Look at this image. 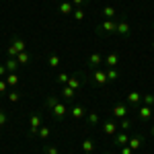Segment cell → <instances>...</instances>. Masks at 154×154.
<instances>
[{"instance_id":"obj_7","label":"cell","mask_w":154,"mask_h":154,"mask_svg":"<svg viewBox=\"0 0 154 154\" xmlns=\"http://www.w3.org/2000/svg\"><path fill=\"white\" fill-rule=\"evenodd\" d=\"M68 111H70L72 119H76V121H78V119H82V117H86V113H88V111H86L82 105H72Z\"/></svg>"},{"instance_id":"obj_34","label":"cell","mask_w":154,"mask_h":154,"mask_svg":"<svg viewBox=\"0 0 154 154\" xmlns=\"http://www.w3.org/2000/svg\"><path fill=\"white\" fill-rule=\"evenodd\" d=\"M6 121H8L6 113H4V111H0V128H4V125H6Z\"/></svg>"},{"instance_id":"obj_2","label":"cell","mask_w":154,"mask_h":154,"mask_svg":"<svg viewBox=\"0 0 154 154\" xmlns=\"http://www.w3.org/2000/svg\"><path fill=\"white\" fill-rule=\"evenodd\" d=\"M49 111H51V115H54V117L58 119V121H62V119L66 117V113H68V107L64 105V103H56V105H51L49 107Z\"/></svg>"},{"instance_id":"obj_12","label":"cell","mask_w":154,"mask_h":154,"mask_svg":"<svg viewBox=\"0 0 154 154\" xmlns=\"http://www.w3.org/2000/svg\"><path fill=\"white\" fill-rule=\"evenodd\" d=\"M105 64L109 66V68H115V66L119 64V54L117 51H111V54L105 58Z\"/></svg>"},{"instance_id":"obj_24","label":"cell","mask_w":154,"mask_h":154,"mask_svg":"<svg viewBox=\"0 0 154 154\" xmlns=\"http://www.w3.org/2000/svg\"><path fill=\"white\" fill-rule=\"evenodd\" d=\"M48 64H49V68H58L60 66V58L56 56V54H49L48 56Z\"/></svg>"},{"instance_id":"obj_29","label":"cell","mask_w":154,"mask_h":154,"mask_svg":"<svg viewBox=\"0 0 154 154\" xmlns=\"http://www.w3.org/2000/svg\"><path fill=\"white\" fill-rule=\"evenodd\" d=\"M72 14H74V19H76V21H82V19H84V8H82V6H78V8H74Z\"/></svg>"},{"instance_id":"obj_8","label":"cell","mask_w":154,"mask_h":154,"mask_svg":"<svg viewBox=\"0 0 154 154\" xmlns=\"http://www.w3.org/2000/svg\"><path fill=\"white\" fill-rule=\"evenodd\" d=\"M138 117H140V121H144V123H148L150 121V117H152V107L144 105L138 109Z\"/></svg>"},{"instance_id":"obj_36","label":"cell","mask_w":154,"mask_h":154,"mask_svg":"<svg viewBox=\"0 0 154 154\" xmlns=\"http://www.w3.org/2000/svg\"><path fill=\"white\" fill-rule=\"evenodd\" d=\"M121 154H134V150L130 146H121Z\"/></svg>"},{"instance_id":"obj_9","label":"cell","mask_w":154,"mask_h":154,"mask_svg":"<svg viewBox=\"0 0 154 154\" xmlns=\"http://www.w3.org/2000/svg\"><path fill=\"white\" fill-rule=\"evenodd\" d=\"M115 33H119V35H123V37H128L130 35V23L121 17V19H117V31Z\"/></svg>"},{"instance_id":"obj_15","label":"cell","mask_w":154,"mask_h":154,"mask_svg":"<svg viewBox=\"0 0 154 154\" xmlns=\"http://www.w3.org/2000/svg\"><path fill=\"white\" fill-rule=\"evenodd\" d=\"M60 93H62V97H64V99H68V101H70V99H74V97H76V91H74V88H70V86H68V84H64V86H62V91H60Z\"/></svg>"},{"instance_id":"obj_21","label":"cell","mask_w":154,"mask_h":154,"mask_svg":"<svg viewBox=\"0 0 154 154\" xmlns=\"http://www.w3.org/2000/svg\"><path fill=\"white\" fill-rule=\"evenodd\" d=\"M86 121H88L91 125H99V113H95V111H88V113H86Z\"/></svg>"},{"instance_id":"obj_5","label":"cell","mask_w":154,"mask_h":154,"mask_svg":"<svg viewBox=\"0 0 154 154\" xmlns=\"http://www.w3.org/2000/svg\"><path fill=\"white\" fill-rule=\"evenodd\" d=\"M101 62H105V58H103L99 51L91 54V56H88V70H97V68L101 66Z\"/></svg>"},{"instance_id":"obj_20","label":"cell","mask_w":154,"mask_h":154,"mask_svg":"<svg viewBox=\"0 0 154 154\" xmlns=\"http://www.w3.org/2000/svg\"><path fill=\"white\" fill-rule=\"evenodd\" d=\"M49 134H51V131H49V128H43V125H41V128H39V131H37V138L45 142V140H49Z\"/></svg>"},{"instance_id":"obj_39","label":"cell","mask_w":154,"mask_h":154,"mask_svg":"<svg viewBox=\"0 0 154 154\" xmlns=\"http://www.w3.org/2000/svg\"><path fill=\"white\" fill-rule=\"evenodd\" d=\"M150 134H152V136H154V125H152V130H150Z\"/></svg>"},{"instance_id":"obj_31","label":"cell","mask_w":154,"mask_h":154,"mask_svg":"<svg viewBox=\"0 0 154 154\" xmlns=\"http://www.w3.org/2000/svg\"><path fill=\"white\" fill-rule=\"evenodd\" d=\"M43 154H60V150L56 148V146H49V144H45V146H43Z\"/></svg>"},{"instance_id":"obj_3","label":"cell","mask_w":154,"mask_h":154,"mask_svg":"<svg viewBox=\"0 0 154 154\" xmlns=\"http://www.w3.org/2000/svg\"><path fill=\"white\" fill-rule=\"evenodd\" d=\"M39 128H41V113H31V117H29V134L37 136Z\"/></svg>"},{"instance_id":"obj_16","label":"cell","mask_w":154,"mask_h":154,"mask_svg":"<svg viewBox=\"0 0 154 154\" xmlns=\"http://www.w3.org/2000/svg\"><path fill=\"white\" fill-rule=\"evenodd\" d=\"M142 144H144V138H142V136H136V138H130L128 146H130L131 150H138V148H140Z\"/></svg>"},{"instance_id":"obj_26","label":"cell","mask_w":154,"mask_h":154,"mask_svg":"<svg viewBox=\"0 0 154 154\" xmlns=\"http://www.w3.org/2000/svg\"><path fill=\"white\" fill-rule=\"evenodd\" d=\"M131 128V119L130 117H123V119H119V130H130Z\"/></svg>"},{"instance_id":"obj_23","label":"cell","mask_w":154,"mask_h":154,"mask_svg":"<svg viewBox=\"0 0 154 154\" xmlns=\"http://www.w3.org/2000/svg\"><path fill=\"white\" fill-rule=\"evenodd\" d=\"M60 12H62V14H70V12H74L72 2H62V4H60Z\"/></svg>"},{"instance_id":"obj_33","label":"cell","mask_w":154,"mask_h":154,"mask_svg":"<svg viewBox=\"0 0 154 154\" xmlns=\"http://www.w3.org/2000/svg\"><path fill=\"white\" fill-rule=\"evenodd\" d=\"M144 105L152 107L154 105V95H144Z\"/></svg>"},{"instance_id":"obj_19","label":"cell","mask_w":154,"mask_h":154,"mask_svg":"<svg viewBox=\"0 0 154 154\" xmlns=\"http://www.w3.org/2000/svg\"><path fill=\"white\" fill-rule=\"evenodd\" d=\"M6 84H8V86H17V84H19V74H17V72H8V74H6Z\"/></svg>"},{"instance_id":"obj_27","label":"cell","mask_w":154,"mask_h":154,"mask_svg":"<svg viewBox=\"0 0 154 154\" xmlns=\"http://www.w3.org/2000/svg\"><path fill=\"white\" fill-rule=\"evenodd\" d=\"M82 150H84L86 154L93 152V150H95V144H93V140H84V142H82Z\"/></svg>"},{"instance_id":"obj_40","label":"cell","mask_w":154,"mask_h":154,"mask_svg":"<svg viewBox=\"0 0 154 154\" xmlns=\"http://www.w3.org/2000/svg\"><path fill=\"white\" fill-rule=\"evenodd\" d=\"M109 154H113V152H109Z\"/></svg>"},{"instance_id":"obj_37","label":"cell","mask_w":154,"mask_h":154,"mask_svg":"<svg viewBox=\"0 0 154 154\" xmlns=\"http://www.w3.org/2000/svg\"><path fill=\"white\" fill-rule=\"evenodd\" d=\"M72 4H76V6H82L84 2H88V0H70Z\"/></svg>"},{"instance_id":"obj_35","label":"cell","mask_w":154,"mask_h":154,"mask_svg":"<svg viewBox=\"0 0 154 154\" xmlns=\"http://www.w3.org/2000/svg\"><path fill=\"white\" fill-rule=\"evenodd\" d=\"M6 88H8V84H6V80H0V97L6 93Z\"/></svg>"},{"instance_id":"obj_11","label":"cell","mask_w":154,"mask_h":154,"mask_svg":"<svg viewBox=\"0 0 154 154\" xmlns=\"http://www.w3.org/2000/svg\"><path fill=\"white\" fill-rule=\"evenodd\" d=\"M117 123H115V121H113V119H109V121H105V125H103V131H105L107 136H113V134H115V131H117Z\"/></svg>"},{"instance_id":"obj_17","label":"cell","mask_w":154,"mask_h":154,"mask_svg":"<svg viewBox=\"0 0 154 154\" xmlns=\"http://www.w3.org/2000/svg\"><path fill=\"white\" fill-rule=\"evenodd\" d=\"M4 66H6V70H8V72H17V68H19L21 64H19V60H17V58H8Z\"/></svg>"},{"instance_id":"obj_6","label":"cell","mask_w":154,"mask_h":154,"mask_svg":"<svg viewBox=\"0 0 154 154\" xmlns=\"http://www.w3.org/2000/svg\"><path fill=\"white\" fill-rule=\"evenodd\" d=\"M128 107L123 105V103H117V105L113 107V111H111V115H113V119H123V117H128Z\"/></svg>"},{"instance_id":"obj_30","label":"cell","mask_w":154,"mask_h":154,"mask_svg":"<svg viewBox=\"0 0 154 154\" xmlns=\"http://www.w3.org/2000/svg\"><path fill=\"white\" fill-rule=\"evenodd\" d=\"M56 80H58V84H68L70 76H68L66 72H62V74H58V76H56Z\"/></svg>"},{"instance_id":"obj_22","label":"cell","mask_w":154,"mask_h":154,"mask_svg":"<svg viewBox=\"0 0 154 154\" xmlns=\"http://www.w3.org/2000/svg\"><path fill=\"white\" fill-rule=\"evenodd\" d=\"M107 78H109V82H115L119 78V70L117 68H109V70H107Z\"/></svg>"},{"instance_id":"obj_28","label":"cell","mask_w":154,"mask_h":154,"mask_svg":"<svg viewBox=\"0 0 154 154\" xmlns=\"http://www.w3.org/2000/svg\"><path fill=\"white\" fill-rule=\"evenodd\" d=\"M103 14H105L107 19H113V17L117 14V11H115L113 6H105V8H103Z\"/></svg>"},{"instance_id":"obj_10","label":"cell","mask_w":154,"mask_h":154,"mask_svg":"<svg viewBox=\"0 0 154 154\" xmlns=\"http://www.w3.org/2000/svg\"><path fill=\"white\" fill-rule=\"evenodd\" d=\"M11 48L14 49L17 54H21V51H25V48H27V45H25V41L21 39V37H12V41H11Z\"/></svg>"},{"instance_id":"obj_1","label":"cell","mask_w":154,"mask_h":154,"mask_svg":"<svg viewBox=\"0 0 154 154\" xmlns=\"http://www.w3.org/2000/svg\"><path fill=\"white\" fill-rule=\"evenodd\" d=\"M115 31H117V21H113V19H107L105 23L97 27V35H111Z\"/></svg>"},{"instance_id":"obj_32","label":"cell","mask_w":154,"mask_h":154,"mask_svg":"<svg viewBox=\"0 0 154 154\" xmlns=\"http://www.w3.org/2000/svg\"><path fill=\"white\" fill-rule=\"evenodd\" d=\"M19 99H21V93H19V91H11V93H8V101H11V103H17Z\"/></svg>"},{"instance_id":"obj_38","label":"cell","mask_w":154,"mask_h":154,"mask_svg":"<svg viewBox=\"0 0 154 154\" xmlns=\"http://www.w3.org/2000/svg\"><path fill=\"white\" fill-rule=\"evenodd\" d=\"M6 66H4V64H0V76H6Z\"/></svg>"},{"instance_id":"obj_18","label":"cell","mask_w":154,"mask_h":154,"mask_svg":"<svg viewBox=\"0 0 154 154\" xmlns=\"http://www.w3.org/2000/svg\"><path fill=\"white\" fill-rule=\"evenodd\" d=\"M128 142H130V136H128V134L121 131V134L115 136V144H117V146H128Z\"/></svg>"},{"instance_id":"obj_13","label":"cell","mask_w":154,"mask_h":154,"mask_svg":"<svg viewBox=\"0 0 154 154\" xmlns=\"http://www.w3.org/2000/svg\"><path fill=\"white\" fill-rule=\"evenodd\" d=\"M68 86H70V88H74V91H78V88L82 86V78H80V74H74V76H70Z\"/></svg>"},{"instance_id":"obj_25","label":"cell","mask_w":154,"mask_h":154,"mask_svg":"<svg viewBox=\"0 0 154 154\" xmlns=\"http://www.w3.org/2000/svg\"><path fill=\"white\" fill-rule=\"evenodd\" d=\"M17 60H19V64H21V66H25V64H29V62H31V56H29L27 51H21V54L17 56Z\"/></svg>"},{"instance_id":"obj_4","label":"cell","mask_w":154,"mask_h":154,"mask_svg":"<svg viewBox=\"0 0 154 154\" xmlns=\"http://www.w3.org/2000/svg\"><path fill=\"white\" fill-rule=\"evenodd\" d=\"M107 82H109V78H107L105 70H93V84L95 86H105Z\"/></svg>"},{"instance_id":"obj_14","label":"cell","mask_w":154,"mask_h":154,"mask_svg":"<svg viewBox=\"0 0 154 154\" xmlns=\"http://www.w3.org/2000/svg\"><path fill=\"white\" fill-rule=\"evenodd\" d=\"M140 101H142V95H140V93H128V103H130L131 107H138Z\"/></svg>"}]
</instances>
